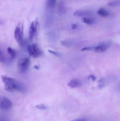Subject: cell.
Here are the masks:
<instances>
[{
	"label": "cell",
	"mask_w": 120,
	"mask_h": 121,
	"mask_svg": "<svg viewBox=\"0 0 120 121\" xmlns=\"http://www.w3.org/2000/svg\"><path fill=\"white\" fill-rule=\"evenodd\" d=\"M2 24V21H1V20H0V25H1V24Z\"/></svg>",
	"instance_id": "26"
},
{
	"label": "cell",
	"mask_w": 120,
	"mask_h": 121,
	"mask_svg": "<svg viewBox=\"0 0 120 121\" xmlns=\"http://www.w3.org/2000/svg\"><path fill=\"white\" fill-rule=\"evenodd\" d=\"M48 52H49L50 53H51V54H54V55H55V56H57V57H59V54L58 53H56V52H54V51H52V50H48Z\"/></svg>",
	"instance_id": "20"
},
{
	"label": "cell",
	"mask_w": 120,
	"mask_h": 121,
	"mask_svg": "<svg viewBox=\"0 0 120 121\" xmlns=\"http://www.w3.org/2000/svg\"><path fill=\"white\" fill-rule=\"evenodd\" d=\"M92 13L90 11L88 10H82V9H80V10H76L73 14V15L76 17H87L90 15H91Z\"/></svg>",
	"instance_id": "8"
},
{
	"label": "cell",
	"mask_w": 120,
	"mask_h": 121,
	"mask_svg": "<svg viewBox=\"0 0 120 121\" xmlns=\"http://www.w3.org/2000/svg\"><path fill=\"white\" fill-rule=\"evenodd\" d=\"M56 0H47L46 3V8L47 9L53 10L55 6Z\"/></svg>",
	"instance_id": "13"
},
{
	"label": "cell",
	"mask_w": 120,
	"mask_h": 121,
	"mask_svg": "<svg viewBox=\"0 0 120 121\" xmlns=\"http://www.w3.org/2000/svg\"><path fill=\"white\" fill-rule=\"evenodd\" d=\"M35 108H36V109L41 110H45L47 109V106L45 105H44V104H40V105H36V106H35Z\"/></svg>",
	"instance_id": "19"
},
{
	"label": "cell",
	"mask_w": 120,
	"mask_h": 121,
	"mask_svg": "<svg viewBox=\"0 0 120 121\" xmlns=\"http://www.w3.org/2000/svg\"><path fill=\"white\" fill-rule=\"evenodd\" d=\"M7 52H8V53L9 54V56H10L11 57L12 59H14V58L16 57V52H15V51L14 50H13L12 48H11V47H8V48H7Z\"/></svg>",
	"instance_id": "17"
},
{
	"label": "cell",
	"mask_w": 120,
	"mask_h": 121,
	"mask_svg": "<svg viewBox=\"0 0 120 121\" xmlns=\"http://www.w3.org/2000/svg\"><path fill=\"white\" fill-rule=\"evenodd\" d=\"M27 51L29 55L33 58L38 57L42 54V51L36 43L29 45L27 47Z\"/></svg>",
	"instance_id": "3"
},
{
	"label": "cell",
	"mask_w": 120,
	"mask_h": 121,
	"mask_svg": "<svg viewBox=\"0 0 120 121\" xmlns=\"http://www.w3.org/2000/svg\"><path fill=\"white\" fill-rule=\"evenodd\" d=\"M71 121H87L85 119H84V118H82V119H75V120H73Z\"/></svg>",
	"instance_id": "23"
},
{
	"label": "cell",
	"mask_w": 120,
	"mask_h": 121,
	"mask_svg": "<svg viewBox=\"0 0 120 121\" xmlns=\"http://www.w3.org/2000/svg\"><path fill=\"white\" fill-rule=\"evenodd\" d=\"M114 79H115V77L114 76H109L101 79L98 81V87L100 89L103 88L105 86H107L111 82H112Z\"/></svg>",
	"instance_id": "6"
},
{
	"label": "cell",
	"mask_w": 120,
	"mask_h": 121,
	"mask_svg": "<svg viewBox=\"0 0 120 121\" xmlns=\"http://www.w3.org/2000/svg\"><path fill=\"white\" fill-rule=\"evenodd\" d=\"M71 28H72V29H73V30L76 29V28H78V26L76 24H72V26H71Z\"/></svg>",
	"instance_id": "22"
},
{
	"label": "cell",
	"mask_w": 120,
	"mask_h": 121,
	"mask_svg": "<svg viewBox=\"0 0 120 121\" xmlns=\"http://www.w3.org/2000/svg\"><path fill=\"white\" fill-rule=\"evenodd\" d=\"M12 104L10 101L9 99H8L5 97H2L0 98V109L4 111H7L11 108Z\"/></svg>",
	"instance_id": "5"
},
{
	"label": "cell",
	"mask_w": 120,
	"mask_h": 121,
	"mask_svg": "<svg viewBox=\"0 0 120 121\" xmlns=\"http://www.w3.org/2000/svg\"><path fill=\"white\" fill-rule=\"evenodd\" d=\"M0 121H8L6 118H5L4 117H1L0 118Z\"/></svg>",
	"instance_id": "24"
},
{
	"label": "cell",
	"mask_w": 120,
	"mask_h": 121,
	"mask_svg": "<svg viewBox=\"0 0 120 121\" xmlns=\"http://www.w3.org/2000/svg\"><path fill=\"white\" fill-rule=\"evenodd\" d=\"M109 47V44L108 43H101L96 46H94L93 47V50L96 53H101L105 52L106 50L108 49Z\"/></svg>",
	"instance_id": "7"
},
{
	"label": "cell",
	"mask_w": 120,
	"mask_h": 121,
	"mask_svg": "<svg viewBox=\"0 0 120 121\" xmlns=\"http://www.w3.org/2000/svg\"><path fill=\"white\" fill-rule=\"evenodd\" d=\"M98 15H100V16L103 17H108L110 15L109 12L104 8H100V9H98Z\"/></svg>",
	"instance_id": "15"
},
{
	"label": "cell",
	"mask_w": 120,
	"mask_h": 121,
	"mask_svg": "<svg viewBox=\"0 0 120 121\" xmlns=\"http://www.w3.org/2000/svg\"><path fill=\"white\" fill-rule=\"evenodd\" d=\"M1 78L2 79V81L3 82L5 85H14V84H16L18 82L15 79H12L10 77L7 76L6 75H2Z\"/></svg>",
	"instance_id": "10"
},
{
	"label": "cell",
	"mask_w": 120,
	"mask_h": 121,
	"mask_svg": "<svg viewBox=\"0 0 120 121\" xmlns=\"http://www.w3.org/2000/svg\"><path fill=\"white\" fill-rule=\"evenodd\" d=\"M2 52H1V50H0V57H2Z\"/></svg>",
	"instance_id": "25"
},
{
	"label": "cell",
	"mask_w": 120,
	"mask_h": 121,
	"mask_svg": "<svg viewBox=\"0 0 120 121\" xmlns=\"http://www.w3.org/2000/svg\"><path fill=\"white\" fill-rule=\"evenodd\" d=\"M81 21L88 25H92L95 22V20L91 17H83L81 18Z\"/></svg>",
	"instance_id": "16"
},
{
	"label": "cell",
	"mask_w": 120,
	"mask_h": 121,
	"mask_svg": "<svg viewBox=\"0 0 120 121\" xmlns=\"http://www.w3.org/2000/svg\"><path fill=\"white\" fill-rule=\"evenodd\" d=\"M58 13L61 15H63L66 13V7L65 5L64 2L62 1H60L58 5Z\"/></svg>",
	"instance_id": "14"
},
{
	"label": "cell",
	"mask_w": 120,
	"mask_h": 121,
	"mask_svg": "<svg viewBox=\"0 0 120 121\" xmlns=\"http://www.w3.org/2000/svg\"><path fill=\"white\" fill-rule=\"evenodd\" d=\"M52 10L47 9L45 14V24L47 26H50L53 22Z\"/></svg>",
	"instance_id": "9"
},
{
	"label": "cell",
	"mask_w": 120,
	"mask_h": 121,
	"mask_svg": "<svg viewBox=\"0 0 120 121\" xmlns=\"http://www.w3.org/2000/svg\"><path fill=\"white\" fill-rule=\"evenodd\" d=\"M81 83L78 79H72L68 82V86L71 88H76L80 85Z\"/></svg>",
	"instance_id": "12"
},
{
	"label": "cell",
	"mask_w": 120,
	"mask_h": 121,
	"mask_svg": "<svg viewBox=\"0 0 120 121\" xmlns=\"http://www.w3.org/2000/svg\"><path fill=\"white\" fill-rule=\"evenodd\" d=\"M89 78L91 79L92 80H93V81H95V80H96V78H95V76H94V75H89Z\"/></svg>",
	"instance_id": "21"
},
{
	"label": "cell",
	"mask_w": 120,
	"mask_h": 121,
	"mask_svg": "<svg viewBox=\"0 0 120 121\" xmlns=\"http://www.w3.org/2000/svg\"><path fill=\"white\" fill-rule=\"evenodd\" d=\"M108 5L109 7H118V6L120 5V0H115V1H111V2H108Z\"/></svg>",
	"instance_id": "18"
},
{
	"label": "cell",
	"mask_w": 120,
	"mask_h": 121,
	"mask_svg": "<svg viewBox=\"0 0 120 121\" xmlns=\"http://www.w3.org/2000/svg\"><path fill=\"white\" fill-rule=\"evenodd\" d=\"M14 37L18 44L20 46H22L24 43V25L22 22H19L15 28L14 31Z\"/></svg>",
	"instance_id": "1"
},
{
	"label": "cell",
	"mask_w": 120,
	"mask_h": 121,
	"mask_svg": "<svg viewBox=\"0 0 120 121\" xmlns=\"http://www.w3.org/2000/svg\"><path fill=\"white\" fill-rule=\"evenodd\" d=\"M30 65V59L28 57H24L18 59L17 66L19 71L21 73H24L28 70Z\"/></svg>",
	"instance_id": "2"
},
{
	"label": "cell",
	"mask_w": 120,
	"mask_h": 121,
	"mask_svg": "<svg viewBox=\"0 0 120 121\" xmlns=\"http://www.w3.org/2000/svg\"><path fill=\"white\" fill-rule=\"evenodd\" d=\"M60 44L64 47H71L75 45V42L72 40H64L60 42Z\"/></svg>",
	"instance_id": "11"
},
{
	"label": "cell",
	"mask_w": 120,
	"mask_h": 121,
	"mask_svg": "<svg viewBox=\"0 0 120 121\" xmlns=\"http://www.w3.org/2000/svg\"><path fill=\"white\" fill-rule=\"evenodd\" d=\"M38 26L39 23L38 20H36L35 21H33L31 24L29 30V39L31 41H32L36 35V33L38 31Z\"/></svg>",
	"instance_id": "4"
}]
</instances>
